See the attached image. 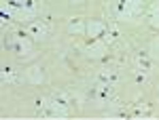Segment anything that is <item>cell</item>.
Instances as JSON below:
<instances>
[{
  "label": "cell",
  "instance_id": "6da1fadb",
  "mask_svg": "<svg viewBox=\"0 0 159 120\" xmlns=\"http://www.w3.org/2000/svg\"><path fill=\"white\" fill-rule=\"evenodd\" d=\"M96 78H98V82H100V84H110V86H112V84L119 80L117 72H115V70H108V68H106V70H100Z\"/></svg>",
  "mask_w": 159,
  "mask_h": 120
},
{
  "label": "cell",
  "instance_id": "7a4b0ae2",
  "mask_svg": "<svg viewBox=\"0 0 159 120\" xmlns=\"http://www.w3.org/2000/svg\"><path fill=\"white\" fill-rule=\"evenodd\" d=\"M19 55H25L28 51H30V44L24 40V34H15V38H13V44H11Z\"/></svg>",
  "mask_w": 159,
  "mask_h": 120
},
{
  "label": "cell",
  "instance_id": "3957f363",
  "mask_svg": "<svg viewBox=\"0 0 159 120\" xmlns=\"http://www.w3.org/2000/svg\"><path fill=\"white\" fill-rule=\"evenodd\" d=\"M106 27L108 25L102 23V21H91L89 23V34H91V38H102L106 36Z\"/></svg>",
  "mask_w": 159,
  "mask_h": 120
},
{
  "label": "cell",
  "instance_id": "277c9868",
  "mask_svg": "<svg viewBox=\"0 0 159 120\" xmlns=\"http://www.w3.org/2000/svg\"><path fill=\"white\" fill-rule=\"evenodd\" d=\"M28 34L34 38H43L47 34V30H45V25L40 23V21H32V23L28 25Z\"/></svg>",
  "mask_w": 159,
  "mask_h": 120
},
{
  "label": "cell",
  "instance_id": "5b68a950",
  "mask_svg": "<svg viewBox=\"0 0 159 120\" xmlns=\"http://www.w3.org/2000/svg\"><path fill=\"white\" fill-rule=\"evenodd\" d=\"M28 80L34 82V84L43 82V72H40V68H30V70H28Z\"/></svg>",
  "mask_w": 159,
  "mask_h": 120
},
{
  "label": "cell",
  "instance_id": "8992f818",
  "mask_svg": "<svg viewBox=\"0 0 159 120\" xmlns=\"http://www.w3.org/2000/svg\"><path fill=\"white\" fill-rule=\"evenodd\" d=\"M138 65H140V70H144V72H148V70L153 68V63L148 61L147 53H140V55H138Z\"/></svg>",
  "mask_w": 159,
  "mask_h": 120
},
{
  "label": "cell",
  "instance_id": "52a82bcc",
  "mask_svg": "<svg viewBox=\"0 0 159 120\" xmlns=\"http://www.w3.org/2000/svg\"><path fill=\"white\" fill-rule=\"evenodd\" d=\"M68 30H70V32H79V34H81V32H83V21H81L79 17L70 19V23H68Z\"/></svg>",
  "mask_w": 159,
  "mask_h": 120
},
{
  "label": "cell",
  "instance_id": "ba28073f",
  "mask_svg": "<svg viewBox=\"0 0 159 120\" xmlns=\"http://www.w3.org/2000/svg\"><path fill=\"white\" fill-rule=\"evenodd\" d=\"M2 78L9 80V82H13V70L11 68H4V70H2Z\"/></svg>",
  "mask_w": 159,
  "mask_h": 120
},
{
  "label": "cell",
  "instance_id": "9c48e42d",
  "mask_svg": "<svg viewBox=\"0 0 159 120\" xmlns=\"http://www.w3.org/2000/svg\"><path fill=\"white\" fill-rule=\"evenodd\" d=\"M136 80H138V82H144V80H147V76H144V74H136Z\"/></svg>",
  "mask_w": 159,
  "mask_h": 120
},
{
  "label": "cell",
  "instance_id": "30bf717a",
  "mask_svg": "<svg viewBox=\"0 0 159 120\" xmlns=\"http://www.w3.org/2000/svg\"><path fill=\"white\" fill-rule=\"evenodd\" d=\"M153 48H159V40H157V42H153Z\"/></svg>",
  "mask_w": 159,
  "mask_h": 120
},
{
  "label": "cell",
  "instance_id": "8fae6325",
  "mask_svg": "<svg viewBox=\"0 0 159 120\" xmlns=\"http://www.w3.org/2000/svg\"><path fill=\"white\" fill-rule=\"evenodd\" d=\"M74 2H79V0H74Z\"/></svg>",
  "mask_w": 159,
  "mask_h": 120
}]
</instances>
